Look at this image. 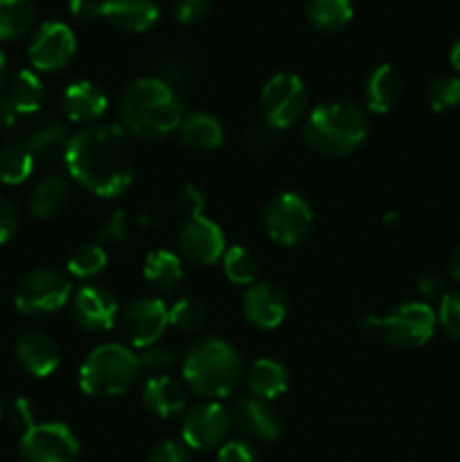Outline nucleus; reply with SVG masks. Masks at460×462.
<instances>
[{"label":"nucleus","instance_id":"obj_1","mask_svg":"<svg viewBox=\"0 0 460 462\" xmlns=\"http://www.w3.org/2000/svg\"><path fill=\"white\" fill-rule=\"evenodd\" d=\"M63 161L68 174L95 197H122L133 180L126 134L117 125L86 126L70 138Z\"/></svg>","mask_w":460,"mask_h":462},{"label":"nucleus","instance_id":"obj_2","mask_svg":"<svg viewBox=\"0 0 460 462\" xmlns=\"http://www.w3.org/2000/svg\"><path fill=\"white\" fill-rule=\"evenodd\" d=\"M117 113L122 129L144 143H156L179 129L183 122V102L162 79L143 77L126 86Z\"/></svg>","mask_w":460,"mask_h":462},{"label":"nucleus","instance_id":"obj_3","mask_svg":"<svg viewBox=\"0 0 460 462\" xmlns=\"http://www.w3.org/2000/svg\"><path fill=\"white\" fill-rule=\"evenodd\" d=\"M180 373L194 395L203 402H219L242 382L244 361L233 343L210 337L188 347Z\"/></svg>","mask_w":460,"mask_h":462},{"label":"nucleus","instance_id":"obj_4","mask_svg":"<svg viewBox=\"0 0 460 462\" xmlns=\"http://www.w3.org/2000/svg\"><path fill=\"white\" fill-rule=\"evenodd\" d=\"M305 143L327 158L347 156L368 138V116L350 99H336L316 106L305 122Z\"/></svg>","mask_w":460,"mask_h":462},{"label":"nucleus","instance_id":"obj_5","mask_svg":"<svg viewBox=\"0 0 460 462\" xmlns=\"http://www.w3.org/2000/svg\"><path fill=\"white\" fill-rule=\"evenodd\" d=\"M140 359L120 343L99 346L79 368V388L90 397H117L131 391L140 379Z\"/></svg>","mask_w":460,"mask_h":462},{"label":"nucleus","instance_id":"obj_6","mask_svg":"<svg viewBox=\"0 0 460 462\" xmlns=\"http://www.w3.org/2000/svg\"><path fill=\"white\" fill-rule=\"evenodd\" d=\"M437 314L428 302H404L386 319L368 316L361 323V328H368L370 332H379L386 338L388 346L400 347V350H415L431 341L436 332Z\"/></svg>","mask_w":460,"mask_h":462},{"label":"nucleus","instance_id":"obj_7","mask_svg":"<svg viewBox=\"0 0 460 462\" xmlns=\"http://www.w3.org/2000/svg\"><path fill=\"white\" fill-rule=\"evenodd\" d=\"M72 296V284L66 273L59 269H43L30 271L21 280L16 289V310L30 319H45L57 311H61L68 305Z\"/></svg>","mask_w":460,"mask_h":462},{"label":"nucleus","instance_id":"obj_8","mask_svg":"<svg viewBox=\"0 0 460 462\" xmlns=\"http://www.w3.org/2000/svg\"><path fill=\"white\" fill-rule=\"evenodd\" d=\"M264 122L278 131L298 125L307 111V88L300 77L291 72H278L264 84L260 95Z\"/></svg>","mask_w":460,"mask_h":462},{"label":"nucleus","instance_id":"obj_9","mask_svg":"<svg viewBox=\"0 0 460 462\" xmlns=\"http://www.w3.org/2000/svg\"><path fill=\"white\" fill-rule=\"evenodd\" d=\"M314 226V212L307 199L296 192H282L269 201L264 210V228L280 246H298Z\"/></svg>","mask_w":460,"mask_h":462},{"label":"nucleus","instance_id":"obj_10","mask_svg":"<svg viewBox=\"0 0 460 462\" xmlns=\"http://www.w3.org/2000/svg\"><path fill=\"white\" fill-rule=\"evenodd\" d=\"M170 325V310L161 298H135L117 316V329L131 347L156 346Z\"/></svg>","mask_w":460,"mask_h":462},{"label":"nucleus","instance_id":"obj_11","mask_svg":"<svg viewBox=\"0 0 460 462\" xmlns=\"http://www.w3.org/2000/svg\"><path fill=\"white\" fill-rule=\"evenodd\" d=\"M23 462H77L79 440L63 422H43L27 429L21 438Z\"/></svg>","mask_w":460,"mask_h":462},{"label":"nucleus","instance_id":"obj_12","mask_svg":"<svg viewBox=\"0 0 460 462\" xmlns=\"http://www.w3.org/2000/svg\"><path fill=\"white\" fill-rule=\"evenodd\" d=\"M230 413L221 402H201L183 420V445L194 451H207L224 445L230 429Z\"/></svg>","mask_w":460,"mask_h":462},{"label":"nucleus","instance_id":"obj_13","mask_svg":"<svg viewBox=\"0 0 460 462\" xmlns=\"http://www.w3.org/2000/svg\"><path fill=\"white\" fill-rule=\"evenodd\" d=\"M30 61L36 70L54 72L66 68L77 52L75 32L61 21H48L30 41Z\"/></svg>","mask_w":460,"mask_h":462},{"label":"nucleus","instance_id":"obj_14","mask_svg":"<svg viewBox=\"0 0 460 462\" xmlns=\"http://www.w3.org/2000/svg\"><path fill=\"white\" fill-rule=\"evenodd\" d=\"M179 251L197 266H212L224 257V230L207 217H188L179 230Z\"/></svg>","mask_w":460,"mask_h":462},{"label":"nucleus","instance_id":"obj_15","mask_svg":"<svg viewBox=\"0 0 460 462\" xmlns=\"http://www.w3.org/2000/svg\"><path fill=\"white\" fill-rule=\"evenodd\" d=\"M72 316L84 332L104 334L117 325L120 307H117L115 296L106 287L88 284L77 291L75 300H72Z\"/></svg>","mask_w":460,"mask_h":462},{"label":"nucleus","instance_id":"obj_16","mask_svg":"<svg viewBox=\"0 0 460 462\" xmlns=\"http://www.w3.org/2000/svg\"><path fill=\"white\" fill-rule=\"evenodd\" d=\"M230 420L239 427V431L260 442H273L282 436L284 422L278 409L271 402L260 400L255 395L239 397L230 411Z\"/></svg>","mask_w":460,"mask_h":462},{"label":"nucleus","instance_id":"obj_17","mask_svg":"<svg viewBox=\"0 0 460 462\" xmlns=\"http://www.w3.org/2000/svg\"><path fill=\"white\" fill-rule=\"evenodd\" d=\"M244 319L260 329H275L284 323L289 300L280 287L271 282H255L242 298Z\"/></svg>","mask_w":460,"mask_h":462},{"label":"nucleus","instance_id":"obj_18","mask_svg":"<svg viewBox=\"0 0 460 462\" xmlns=\"http://www.w3.org/2000/svg\"><path fill=\"white\" fill-rule=\"evenodd\" d=\"M16 359L32 377H50L61 364V350L50 334L27 329L16 341Z\"/></svg>","mask_w":460,"mask_h":462},{"label":"nucleus","instance_id":"obj_19","mask_svg":"<svg viewBox=\"0 0 460 462\" xmlns=\"http://www.w3.org/2000/svg\"><path fill=\"white\" fill-rule=\"evenodd\" d=\"M102 18L115 30L140 34L156 25L161 9L153 0H104Z\"/></svg>","mask_w":460,"mask_h":462},{"label":"nucleus","instance_id":"obj_20","mask_svg":"<svg viewBox=\"0 0 460 462\" xmlns=\"http://www.w3.org/2000/svg\"><path fill=\"white\" fill-rule=\"evenodd\" d=\"M68 143H70V135H68L66 126L54 120V117H36V120H32L23 131L21 140V144L27 147L32 156L43 158V161L66 156Z\"/></svg>","mask_w":460,"mask_h":462},{"label":"nucleus","instance_id":"obj_21","mask_svg":"<svg viewBox=\"0 0 460 462\" xmlns=\"http://www.w3.org/2000/svg\"><path fill=\"white\" fill-rule=\"evenodd\" d=\"M108 99L97 84L93 81H75L63 93V113L75 125L93 126L106 113Z\"/></svg>","mask_w":460,"mask_h":462},{"label":"nucleus","instance_id":"obj_22","mask_svg":"<svg viewBox=\"0 0 460 462\" xmlns=\"http://www.w3.org/2000/svg\"><path fill=\"white\" fill-rule=\"evenodd\" d=\"M143 278L156 296H176L183 287V262L176 253L156 248L144 260Z\"/></svg>","mask_w":460,"mask_h":462},{"label":"nucleus","instance_id":"obj_23","mask_svg":"<svg viewBox=\"0 0 460 462\" xmlns=\"http://www.w3.org/2000/svg\"><path fill=\"white\" fill-rule=\"evenodd\" d=\"M143 402L158 418H176L188 409V391L170 374H156L144 382Z\"/></svg>","mask_w":460,"mask_h":462},{"label":"nucleus","instance_id":"obj_24","mask_svg":"<svg viewBox=\"0 0 460 462\" xmlns=\"http://www.w3.org/2000/svg\"><path fill=\"white\" fill-rule=\"evenodd\" d=\"M363 97H365V106H368L373 113L383 116V113L392 111L401 97L400 72H397L392 66H388V63L374 68V70L368 75V79H365Z\"/></svg>","mask_w":460,"mask_h":462},{"label":"nucleus","instance_id":"obj_25","mask_svg":"<svg viewBox=\"0 0 460 462\" xmlns=\"http://www.w3.org/2000/svg\"><path fill=\"white\" fill-rule=\"evenodd\" d=\"M248 393L260 400H275L278 395L287 393L289 388V368L278 359H257L253 361L246 374Z\"/></svg>","mask_w":460,"mask_h":462},{"label":"nucleus","instance_id":"obj_26","mask_svg":"<svg viewBox=\"0 0 460 462\" xmlns=\"http://www.w3.org/2000/svg\"><path fill=\"white\" fill-rule=\"evenodd\" d=\"M180 143L194 152H212L224 143V126L210 113H192L179 126Z\"/></svg>","mask_w":460,"mask_h":462},{"label":"nucleus","instance_id":"obj_27","mask_svg":"<svg viewBox=\"0 0 460 462\" xmlns=\"http://www.w3.org/2000/svg\"><path fill=\"white\" fill-rule=\"evenodd\" d=\"M72 197V188L61 176H45L36 188L32 189L30 197V212L36 219H50L59 215L68 206Z\"/></svg>","mask_w":460,"mask_h":462},{"label":"nucleus","instance_id":"obj_28","mask_svg":"<svg viewBox=\"0 0 460 462\" xmlns=\"http://www.w3.org/2000/svg\"><path fill=\"white\" fill-rule=\"evenodd\" d=\"M43 84H41L39 75L32 70H18L16 75L9 79L7 93L5 99L9 106L16 111V116H32L43 104Z\"/></svg>","mask_w":460,"mask_h":462},{"label":"nucleus","instance_id":"obj_29","mask_svg":"<svg viewBox=\"0 0 460 462\" xmlns=\"http://www.w3.org/2000/svg\"><path fill=\"white\" fill-rule=\"evenodd\" d=\"M305 16L320 32H338L354 16L352 0H307Z\"/></svg>","mask_w":460,"mask_h":462},{"label":"nucleus","instance_id":"obj_30","mask_svg":"<svg viewBox=\"0 0 460 462\" xmlns=\"http://www.w3.org/2000/svg\"><path fill=\"white\" fill-rule=\"evenodd\" d=\"M34 21V0H0V41L23 39Z\"/></svg>","mask_w":460,"mask_h":462},{"label":"nucleus","instance_id":"obj_31","mask_svg":"<svg viewBox=\"0 0 460 462\" xmlns=\"http://www.w3.org/2000/svg\"><path fill=\"white\" fill-rule=\"evenodd\" d=\"M221 264H224L225 278L233 284H239V287H251V284H255L257 275H260V262L246 246L225 248Z\"/></svg>","mask_w":460,"mask_h":462},{"label":"nucleus","instance_id":"obj_32","mask_svg":"<svg viewBox=\"0 0 460 462\" xmlns=\"http://www.w3.org/2000/svg\"><path fill=\"white\" fill-rule=\"evenodd\" d=\"M34 171V156L21 143L7 144L0 152V180L5 185H21Z\"/></svg>","mask_w":460,"mask_h":462},{"label":"nucleus","instance_id":"obj_33","mask_svg":"<svg viewBox=\"0 0 460 462\" xmlns=\"http://www.w3.org/2000/svg\"><path fill=\"white\" fill-rule=\"evenodd\" d=\"M106 251L99 244H84V246H77L75 251L68 257V273L75 275L79 280L95 278V275L102 273L106 269Z\"/></svg>","mask_w":460,"mask_h":462},{"label":"nucleus","instance_id":"obj_34","mask_svg":"<svg viewBox=\"0 0 460 462\" xmlns=\"http://www.w3.org/2000/svg\"><path fill=\"white\" fill-rule=\"evenodd\" d=\"M207 310L198 298L183 296L170 307V325L180 332H198L206 325Z\"/></svg>","mask_w":460,"mask_h":462},{"label":"nucleus","instance_id":"obj_35","mask_svg":"<svg viewBox=\"0 0 460 462\" xmlns=\"http://www.w3.org/2000/svg\"><path fill=\"white\" fill-rule=\"evenodd\" d=\"M280 147V131L271 126L269 122H255L244 135V152L255 161L273 156L275 149Z\"/></svg>","mask_w":460,"mask_h":462},{"label":"nucleus","instance_id":"obj_36","mask_svg":"<svg viewBox=\"0 0 460 462\" xmlns=\"http://www.w3.org/2000/svg\"><path fill=\"white\" fill-rule=\"evenodd\" d=\"M428 104L436 113H449L460 106V77L442 75L428 88Z\"/></svg>","mask_w":460,"mask_h":462},{"label":"nucleus","instance_id":"obj_37","mask_svg":"<svg viewBox=\"0 0 460 462\" xmlns=\"http://www.w3.org/2000/svg\"><path fill=\"white\" fill-rule=\"evenodd\" d=\"M138 359H140V368L147 370L152 377H156V374H167V370L176 365L174 352L165 346H158V343L156 346L147 347Z\"/></svg>","mask_w":460,"mask_h":462},{"label":"nucleus","instance_id":"obj_38","mask_svg":"<svg viewBox=\"0 0 460 462\" xmlns=\"http://www.w3.org/2000/svg\"><path fill=\"white\" fill-rule=\"evenodd\" d=\"M437 323L451 338L460 341V291L446 293L442 298L440 310H437Z\"/></svg>","mask_w":460,"mask_h":462},{"label":"nucleus","instance_id":"obj_39","mask_svg":"<svg viewBox=\"0 0 460 462\" xmlns=\"http://www.w3.org/2000/svg\"><path fill=\"white\" fill-rule=\"evenodd\" d=\"M212 0H176L174 18L180 25H194L201 23L210 14Z\"/></svg>","mask_w":460,"mask_h":462},{"label":"nucleus","instance_id":"obj_40","mask_svg":"<svg viewBox=\"0 0 460 462\" xmlns=\"http://www.w3.org/2000/svg\"><path fill=\"white\" fill-rule=\"evenodd\" d=\"M147 462H192V456L183 442L162 440L152 447Z\"/></svg>","mask_w":460,"mask_h":462},{"label":"nucleus","instance_id":"obj_41","mask_svg":"<svg viewBox=\"0 0 460 462\" xmlns=\"http://www.w3.org/2000/svg\"><path fill=\"white\" fill-rule=\"evenodd\" d=\"M216 462H260V456L255 454V449L248 442L230 440L221 445Z\"/></svg>","mask_w":460,"mask_h":462},{"label":"nucleus","instance_id":"obj_42","mask_svg":"<svg viewBox=\"0 0 460 462\" xmlns=\"http://www.w3.org/2000/svg\"><path fill=\"white\" fill-rule=\"evenodd\" d=\"M179 208L188 217H198L203 212V208H206V197H203V192L197 185L188 183L179 192Z\"/></svg>","mask_w":460,"mask_h":462},{"label":"nucleus","instance_id":"obj_43","mask_svg":"<svg viewBox=\"0 0 460 462\" xmlns=\"http://www.w3.org/2000/svg\"><path fill=\"white\" fill-rule=\"evenodd\" d=\"M16 228H18L16 208L12 206V201L0 197V244L9 242V239L16 235Z\"/></svg>","mask_w":460,"mask_h":462},{"label":"nucleus","instance_id":"obj_44","mask_svg":"<svg viewBox=\"0 0 460 462\" xmlns=\"http://www.w3.org/2000/svg\"><path fill=\"white\" fill-rule=\"evenodd\" d=\"M102 5L104 0H70L68 7H70V14L77 21L93 23L102 18Z\"/></svg>","mask_w":460,"mask_h":462},{"label":"nucleus","instance_id":"obj_45","mask_svg":"<svg viewBox=\"0 0 460 462\" xmlns=\"http://www.w3.org/2000/svg\"><path fill=\"white\" fill-rule=\"evenodd\" d=\"M9 418H12V422L16 424V427H21L23 431H27L30 427H34V406H32L30 400H25V397H18V400H14L12 409H9Z\"/></svg>","mask_w":460,"mask_h":462},{"label":"nucleus","instance_id":"obj_46","mask_svg":"<svg viewBox=\"0 0 460 462\" xmlns=\"http://www.w3.org/2000/svg\"><path fill=\"white\" fill-rule=\"evenodd\" d=\"M418 291H419V296H422L424 300H428V302L442 300V298L446 296L445 280H442L440 275H436V273L422 275V278H419V282H418Z\"/></svg>","mask_w":460,"mask_h":462},{"label":"nucleus","instance_id":"obj_47","mask_svg":"<svg viewBox=\"0 0 460 462\" xmlns=\"http://www.w3.org/2000/svg\"><path fill=\"white\" fill-rule=\"evenodd\" d=\"M122 237H124V212H115V217L108 221V226L102 230V235L97 237V244L120 242Z\"/></svg>","mask_w":460,"mask_h":462},{"label":"nucleus","instance_id":"obj_48","mask_svg":"<svg viewBox=\"0 0 460 462\" xmlns=\"http://www.w3.org/2000/svg\"><path fill=\"white\" fill-rule=\"evenodd\" d=\"M16 122V111L9 106V102L5 97H0V131L9 129Z\"/></svg>","mask_w":460,"mask_h":462},{"label":"nucleus","instance_id":"obj_49","mask_svg":"<svg viewBox=\"0 0 460 462\" xmlns=\"http://www.w3.org/2000/svg\"><path fill=\"white\" fill-rule=\"evenodd\" d=\"M446 269H449V275H451V280H455V282L460 284V246L455 248L454 253H451V257H449V264H446Z\"/></svg>","mask_w":460,"mask_h":462},{"label":"nucleus","instance_id":"obj_50","mask_svg":"<svg viewBox=\"0 0 460 462\" xmlns=\"http://www.w3.org/2000/svg\"><path fill=\"white\" fill-rule=\"evenodd\" d=\"M449 61H451V66H454V70L458 72V77H460V39L455 41V43H454V48H451Z\"/></svg>","mask_w":460,"mask_h":462},{"label":"nucleus","instance_id":"obj_51","mask_svg":"<svg viewBox=\"0 0 460 462\" xmlns=\"http://www.w3.org/2000/svg\"><path fill=\"white\" fill-rule=\"evenodd\" d=\"M5 75H7V59H5L3 50H0V86H3Z\"/></svg>","mask_w":460,"mask_h":462},{"label":"nucleus","instance_id":"obj_52","mask_svg":"<svg viewBox=\"0 0 460 462\" xmlns=\"http://www.w3.org/2000/svg\"><path fill=\"white\" fill-rule=\"evenodd\" d=\"M3 413H5V406H3V397H0V418H3Z\"/></svg>","mask_w":460,"mask_h":462}]
</instances>
